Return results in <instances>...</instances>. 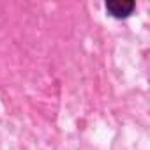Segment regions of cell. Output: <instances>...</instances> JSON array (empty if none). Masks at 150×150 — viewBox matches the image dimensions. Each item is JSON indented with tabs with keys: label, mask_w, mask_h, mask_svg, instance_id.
<instances>
[{
	"label": "cell",
	"mask_w": 150,
	"mask_h": 150,
	"mask_svg": "<svg viewBox=\"0 0 150 150\" xmlns=\"http://www.w3.org/2000/svg\"><path fill=\"white\" fill-rule=\"evenodd\" d=\"M134 9V2L129 0H108L106 2V11L113 18H127Z\"/></svg>",
	"instance_id": "6da1fadb"
}]
</instances>
